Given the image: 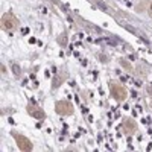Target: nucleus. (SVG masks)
<instances>
[{
  "label": "nucleus",
  "instance_id": "1",
  "mask_svg": "<svg viewBox=\"0 0 152 152\" xmlns=\"http://www.w3.org/2000/svg\"><path fill=\"white\" fill-rule=\"evenodd\" d=\"M2 28L8 32H14L18 28V18L12 12H5L2 15Z\"/></svg>",
  "mask_w": 152,
  "mask_h": 152
},
{
  "label": "nucleus",
  "instance_id": "2",
  "mask_svg": "<svg viewBox=\"0 0 152 152\" xmlns=\"http://www.w3.org/2000/svg\"><path fill=\"white\" fill-rule=\"evenodd\" d=\"M12 137H14V140H15V143H17V148H18L21 152H31V151L34 149L32 142L29 140L26 135L18 134V132H12Z\"/></svg>",
  "mask_w": 152,
  "mask_h": 152
},
{
  "label": "nucleus",
  "instance_id": "3",
  "mask_svg": "<svg viewBox=\"0 0 152 152\" xmlns=\"http://www.w3.org/2000/svg\"><path fill=\"white\" fill-rule=\"evenodd\" d=\"M55 111H56V114H59V116H72L75 108L69 100H58V102L55 104Z\"/></svg>",
  "mask_w": 152,
  "mask_h": 152
},
{
  "label": "nucleus",
  "instance_id": "4",
  "mask_svg": "<svg viewBox=\"0 0 152 152\" xmlns=\"http://www.w3.org/2000/svg\"><path fill=\"white\" fill-rule=\"evenodd\" d=\"M110 91L113 94V97L119 100V102H123V100L128 97V93H126L125 87L119 85V84H110Z\"/></svg>",
  "mask_w": 152,
  "mask_h": 152
},
{
  "label": "nucleus",
  "instance_id": "5",
  "mask_svg": "<svg viewBox=\"0 0 152 152\" xmlns=\"http://www.w3.org/2000/svg\"><path fill=\"white\" fill-rule=\"evenodd\" d=\"M28 113H29V116H32L37 120H44L46 119V113L40 107H37L35 104H29L28 105Z\"/></svg>",
  "mask_w": 152,
  "mask_h": 152
},
{
  "label": "nucleus",
  "instance_id": "6",
  "mask_svg": "<svg viewBox=\"0 0 152 152\" xmlns=\"http://www.w3.org/2000/svg\"><path fill=\"white\" fill-rule=\"evenodd\" d=\"M123 128H125V131L128 132V134H134V132L137 131V125H135V122H134L132 119H125Z\"/></svg>",
  "mask_w": 152,
  "mask_h": 152
},
{
  "label": "nucleus",
  "instance_id": "7",
  "mask_svg": "<svg viewBox=\"0 0 152 152\" xmlns=\"http://www.w3.org/2000/svg\"><path fill=\"white\" fill-rule=\"evenodd\" d=\"M58 43H59L61 46H67V34H61V35L58 37Z\"/></svg>",
  "mask_w": 152,
  "mask_h": 152
},
{
  "label": "nucleus",
  "instance_id": "8",
  "mask_svg": "<svg viewBox=\"0 0 152 152\" xmlns=\"http://www.w3.org/2000/svg\"><path fill=\"white\" fill-rule=\"evenodd\" d=\"M120 66H122L123 69H126V70H128V72H131V70H132L131 64H129V62L126 61V59H120Z\"/></svg>",
  "mask_w": 152,
  "mask_h": 152
},
{
  "label": "nucleus",
  "instance_id": "9",
  "mask_svg": "<svg viewBox=\"0 0 152 152\" xmlns=\"http://www.w3.org/2000/svg\"><path fill=\"white\" fill-rule=\"evenodd\" d=\"M12 70H14V75H15V76H20V69H18V66H17V64L12 66Z\"/></svg>",
  "mask_w": 152,
  "mask_h": 152
},
{
  "label": "nucleus",
  "instance_id": "10",
  "mask_svg": "<svg viewBox=\"0 0 152 152\" xmlns=\"http://www.w3.org/2000/svg\"><path fill=\"white\" fill-rule=\"evenodd\" d=\"M148 12H149V15L152 17V0L149 2V6H148Z\"/></svg>",
  "mask_w": 152,
  "mask_h": 152
},
{
  "label": "nucleus",
  "instance_id": "11",
  "mask_svg": "<svg viewBox=\"0 0 152 152\" xmlns=\"http://www.w3.org/2000/svg\"><path fill=\"white\" fill-rule=\"evenodd\" d=\"M100 61H102V62H108V56H105V55H100Z\"/></svg>",
  "mask_w": 152,
  "mask_h": 152
}]
</instances>
